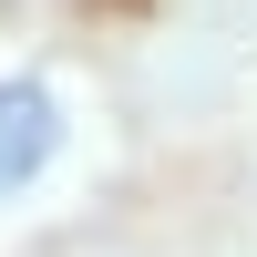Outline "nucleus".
Listing matches in <instances>:
<instances>
[{"mask_svg": "<svg viewBox=\"0 0 257 257\" xmlns=\"http://www.w3.org/2000/svg\"><path fill=\"white\" fill-rule=\"evenodd\" d=\"M52 134H62V123H52V103H41L31 82H0V196H11V185L31 175L41 155H52Z\"/></svg>", "mask_w": 257, "mask_h": 257, "instance_id": "obj_1", "label": "nucleus"}]
</instances>
